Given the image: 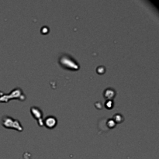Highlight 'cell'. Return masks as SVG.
<instances>
[{
	"instance_id": "obj_1",
	"label": "cell",
	"mask_w": 159,
	"mask_h": 159,
	"mask_svg": "<svg viewBox=\"0 0 159 159\" xmlns=\"http://www.w3.org/2000/svg\"><path fill=\"white\" fill-rule=\"evenodd\" d=\"M59 64L66 69L74 70V71L79 69V64L68 54H64L59 57Z\"/></svg>"
},
{
	"instance_id": "obj_2",
	"label": "cell",
	"mask_w": 159,
	"mask_h": 159,
	"mask_svg": "<svg viewBox=\"0 0 159 159\" xmlns=\"http://www.w3.org/2000/svg\"><path fill=\"white\" fill-rule=\"evenodd\" d=\"M1 124L3 127L7 129H15V130H18V131H23V127L21 126L20 121L16 119H13L11 116H2Z\"/></svg>"
},
{
	"instance_id": "obj_5",
	"label": "cell",
	"mask_w": 159,
	"mask_h": 159,
	"mask_svg": "<svg viewBox=\"0 0 159 159\" xmlns=\"http://www.w3.org/2000/svg\"><path fill=\"white\" fill-rule=\"evenodd\" d=\"M43 124H45V126L51 129L56 126V124H57V120L54 116H48V117H47L45 119Z\"/></svg>"
},
{
	"instance_id": "obj_6",
	"label": "cell",
	"mask_w": 159,
	"mask_h": 159,
	"mask_svg": "<svg viewBox=\"0 0 159 159\" xmlns=\"http://www.w3.org/2000/svg\"><path fill=\"white\" fill-rule=\"evenodd\" d=\"M3 94H4V93H3L2 92H1V91H0V96H2Z\"/></svg>"
},
{
	"instance_id": "obj_3",
	"label": "cell",
	"mask_w": 159,
	"mask_h": 159,
	"mask_svg": "<svg viewBox=\"0 0 159 159\" xmlns=\"http://www.w3.org/2000/svg\"><path fill=\"white\" fill-rule=\"evenodd\" d=\"M13 99H17L20 100H24L26 99V96L21 89L16 88L9 94H3L2 96H0V102H8L9 100Z\"/></svg>"
},
{
	"instance_id": "obj_4",
	"label": "cell",
	"mask_w": 159,
	"mask_h": 159,
	"mask_svg": "<svg viewBox=\"0 0 159 159\" xmlns=\"http://www.w3.org/2000/svg\"><path fill=\"white\" fill-rule=\"evenodd\" d=\"M31 113H32L33 116L35 118L38 122L39 125L43 126V113L42 111L38 108V107H33L30 109Z\"/></svg>"
}]
</instances>
